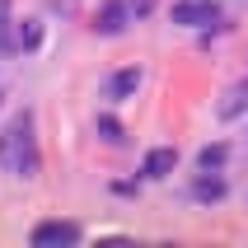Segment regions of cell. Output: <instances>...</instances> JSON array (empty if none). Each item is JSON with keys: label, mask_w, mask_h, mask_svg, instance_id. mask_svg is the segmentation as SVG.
Listing matches in <instances>:
<instances>
[{"label": "cell", "mask_w": 248, "mask_h": 248, "mask_svg": "<svg viewBox=\"0 0 248 248\" xmlns=\"http://www.w3.org/2000/svg\"><path fill=\"white\" fill-rule=\"evenodd\" d=\"M0 169L33 178L38 173V145H33V112H19L10 122V131L0 136Z\"/></svg>", "instance_id": "1"}, {"label": "cell", "mask_w": 248, "mask_h": 248, "mask_svg": "<svg viewBox=\"0 0 248 248\" xmlns=\"http://www.w3.org/2000/svg\"><path fill=\"white\" fill-rule=\"evenodd\" d=\"M173 24L211 28V24H220V5H211V0H178V5H173Z\"/></svg>", "instance_id": "2"}, {"label": "cell", "mask_w": 248, "mask_h": 248, "mask_svg": "<svg viewBox=\"0 0 248 248\" xmlns=\"http://www.w3.org/2000/svg\"><path fill=\"white\" fill-rule=\"evenodd\" d=\"M126 24H131V5H126V0H103L98 14H94V33H103V38L122 33Z\"/></svg>", "instance_id": "3"}, {"label": "cell", "mask_w": 248, "mask_h": 248, "mask_svg": "<svg viewBox=\"0 0 248 248\" xmlns=\"http://www.w3.org/2000/svg\"><path fill=\"white\" fill-rule=\"evenodd\" d=\"M33 244L38 248H70V244H80V230L75 225H66V220H42L38 230H33Z\"/></svg>", "instance_id": "4"}, {"label": "cell", "mask_w": 248, "mask_h": 248, "mask_svg": "<svg viewBox=\"0 0 248 248\" xmlns=\"http://www.w3.org/2000/svg\"><path fill=\"white\" fill-rule=\"evenodd\" d=\"M173 164H178V155L169 150H150L145 155V164H140V178H169V173H173Z\"/></svg>", "instance_id": "5"}, {"label": "cell", "mask_w": 248, "mask_h": 248, "mask_svg": "<svg viewBox=\"0 0 248 248\" xmlns=\"http://www.w3.org/2000/svg\"><path fill=\"white\" fill-rule=\"evenodd\" d=\"M136 84H140V70H117V75H108V84H103V98H131L136 94Z\"/></svg>", "instance_id": "6"}, {"label": "cell", "mask_w": 248, "mask_h": 248, "mask_svg": "<svg viewBox=\"0 0 248 248\" xmlns=\"http://www.w3.org/2000/svg\"><path fill=\"white\" fill-rule=\"evenodd\" d=\"M192 197L197 202H220L225 197V178L216 173V169H202V178L192 183Z\"/></svg>", "instance_id": "7"}, {"label": "cell", "mask_w": 248, "mask_h": 248, "mask_svg": "<svg viewBox=\"0 0 248 248\" xmlns=\"http://www.w3.org/2000/svg\"><path fill=\"white\" fill-rule=\"evenodd\" d=\"M244 108H248V84H234V89L225 94V103H220V117L230 122V117H239Z\"/></svg>", "instance_id": "8"}, {"label": "cell", "mask_w": 248, "mask_h": 248, "mask_svg": "<svg viewBox=\"0 0 248 248\" xmlns=\"http://www.w3.org/2000/svg\"><path fill=\"white\" fill-rule=\"evenodd\" d=\"M0 52L5 56L19 52V42H14V19H10V0H0Z\"/></svg>", "instance_id": "9"}, {"label": "cell", "mask_w": 248, "mask_h": 248, "mask_svg": "<svg viewBox=\"0 0 248 248\" xmlns=\"http://www.w3.org/2000/svg\"><path fill=\"white\" fill-rule=\"evenodd\" d=\"M98 136L108 140V145H126V126L117 117H98Z\"/></svg>", "instance_id": "10"}, {"label": "cell", "mask_w": 248, "mask_h": 248, "mask_svg": "<svg viewBox=\"0 0 248 248\" xmlns=\"http://www.w3.org/2000/svg\"><path fill=\"white\" fill-rule=\"evenodd\" d=\"M19 47H24V52H38L42 47V24L38 19H28V24L19 28Z\"/></svg>", "instance_id": "11"}, {"label": "cell", "mask_w": 248, "mask_h": 248, "mask_svg": "<svg viewBox=\"0 0 248 248\" xmlns=\"http://www.w3.org/2000/svg\"><path fill=\"white\" fill-rule=\"evenodd\" d=\"M197 164H202V169H220V164H225V145H206Z\"/></svg>", "instance_id": "12"}, {"label": "cell", "mask_w": 248, "mask_h": 248, "mask_svg": "<svg viewBox=\"0 0 248 248\" xmlns=\"http://www.w3.org/2000/svg\"><path fill=\"white\" fill-rule=\"evenodd\" d=\"M155 10V0H136V5H131V14H150Z\"/></svg>", "instance_id": "13"}, {"label": "cell", "mask_w": 248, "mask_h": 248, "mask_svg": "<svg viewBox=\"0 0 248 248\" xmlns=\"http://www.w3.org/2000/svg\"><path fill=\"white\" fill-rule=\"evenodd\" d=\"M0 98H5V89H0Z\"/></svg>", "instance_id": "14"}]
</instances>
